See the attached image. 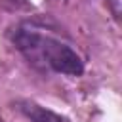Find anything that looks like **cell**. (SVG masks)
Masks as SVG:
<instances>
[{
  "mask_svg": "<svg viewBox=\"0 0 122 122\" xmlns=\"http://www.w3.org/2000/svg\"><path fill=\"white\" fill-rule=\"evenodd\" d=\"M21 111L32 120V122H61V118L51 112V111H46L44 107H38L34 103H23L21 105Z\"/></svg>",
  "mask_w": 122,
  "mask_h": 122,
  "instance_id": "7a4b0ae2",
  "label": "cell"
},
{
  "mask_svg": "<svg viewBox=\"0 0 122 122\" xmlns=\"http://www.w3.org/2000/svg\"><path fill=\"white\" fill-rule=\"evenodd\" d=\"M13 40L17 44V48L21 51H25L30 59L40 57L57 72H65V74H80L82 72L80 57L69 46H65L53 38L19 30L17 36H13Z\"/></svg>",
  "mask_w": 122,
  "mask_h": 122,
  "instance_id": "6da1fadb",
  "label": "cell"
}]
</instances>
